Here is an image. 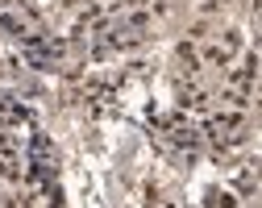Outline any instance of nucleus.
<instances>
[{
  "label": "nucleus",
  "instance_id": "3",
  "mask_svg": "<svg viewBox=\"0 0 262 208\" xmlns=\"http://www.w3.org/2000/svg\"><path fill=\"white\" fill-rule=\"evenodd\" d=\"M208 208H237V196H229V192H216V196H208Z\"/></svg>",
  "mask_w": 262,
  "mask_h": 208
},
{
  "label": "nucleus",
  "instance_id": "1",
  "mask_svg": "<svg viewBox=\"0 0 262 208\" xmlns=\"http://www.w3.org/2000/svg\"><path fill=\"white\" fill-rule=\"evenodd\" d=\"M200 63H208V67H229V63H233V54H229L221 42H208V46L200 50Z\"/></svg>",
  "mask_w": 262,
  "mask_h": 208
},
{
  "label": "nucleus",
  "instance_id": "2",
  "mask_svg": "<svg viewBox=\"0 0 262 208\" xmlns=\"http://www.w3.org/2000/svg\"><path fill=\"white\" fill-rule=\"evenodd\" d=\"M221 46L237 58V50H242V29H225V33H221Z\"/></svg>",
  "mask_w": 262,
  "mask_h": 208
}]
</instances>
